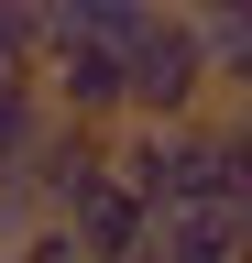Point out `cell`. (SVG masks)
Masks as SVG:
<instances>
[{
    "instance_id": "obj_1",
    "label": "cell",
    "mask_w": 252,
    "mask_h": 263,
    "mask_svg": "<svg viewBox=\"0 0 252 263\" xmlns=\"http://www.w3.org/2000/svg\"><path fill=\"white\" fill-rule=\"evenodd\" d=\"M121 88H132V121H198L219 77H208V33L186 0H165V11H143L132 33H121Z\"/></svg>"
},
{
    "instance_id": "obj_2",
    "label": "cell",
    "mask_w": 252,
    "mask_h": 263,
    "mask_svg": "<svg viewBox=\"0 0 252 263\" xmlns=\"http://www.w3.org/2000/svg\"><path fill=\"white\" fill-rule=\"evenodd\" d=\"M33 77H44V110H66V121H99V132L132 121V88H121V44L110 33H44Z\"/></svg>"
},
{
    "instance_id": "obj_3",
    "label": "cell",
    "mask_w": 252,
    "mask_h": 263,
    "mask_svg": "<svg viewBox=\"0 0 252 263\" xmlns=\"http://www.w3.org/2000/svg\"><path fill=\"white\" fill-rule=\"evenodd\" d=\"M22 176H33V197H44V209H66L77 186H99V176H110V132L55 110V121L33 132V154H22Z\"/></svg>"
},
{
    "instance_id": "obj_4",
    "label": "cell",
    "mask_w": 252,
    "mask_h": 263,
    "mask_svg": "<svg viewBox=\"0 0 252 263\" xmlns=\"http://www.w3.org/2000/svg\"><path fill=\"white\" fill-rule=\"evenodd\" d=\"M55 219L77 230V252H88V263H143V230H153V209H143V197L121 186V176H99V186H77L66 209H55Z\"/></svg>"
},
{
    "instance_id": "obj_5",
    "label": "cell",
    "mask_w": 252,
    "mask_h": 263,
    "mask_svg": "<svg viewBox=\"0 0 252 263\" xmlns=\"http://www.w3.org/2000/svg\"><path fill=\"white\" fill-rule=\"evenodd\" d=\"M143 252H153V263H230V252H241V209H208V197H176V209H153Z\"/></svg>"
},
{
    "instance_id": "obj_6",
    "label": "cell",
    "mask_w": 252,
    "mask_h": 263,
    "mask_svg": "<svg viewBox=\"0 0 252 263\" xmlns=\"http://www.w3.org/2000/svg\"><path fill=\"white\" fill-rule=\"evenodd\" d=\"M198 33H208V77H219V99H252V0H208Z\"/></svg>"
},
{
    "instance_id": "obj_7",
    "label": "cell",
    "mask_w": 252,
    "mask_h": 263,
    "mask_svg": "<svg viewBox=\"0 0 252 263\" xmlns=\"http://www.w3.org/2000/svg\"><path fill=\"white\" fill-rule=\"evenodd\" d=\"M44 77L33 66H0V176H22V154H33V132H44Z\"/></svg>"
},
{
    "instance_id": "obj_8",
    "label": "cell",
    "mask_w": 252,
    "mask_h": 263,
    "mask_svg": "<svg viewBox=\"0 0 252 263\" xmlns=\"http://www.w3.org/2000/svg\"><path fill=\"white\" fill-rule=\"evenodd\" d=\"M143 11H165V0H44V33H110L121 44Z\"/></svg>"
},
{
    "instance_id": "obj_9",
    "label": "cell",
    "mask_w": 252,
    "mask_h": 263,
    "mask_svg": "<svg viewBox=\"0 0 252 263\" xmlns=\"http://www.w3.org/2000/svg\"><path fill=\"white\" fill-rule=\"evenodd\" d=\"M0 263H88V252H77V230L44 209V219H22L11 241H0Z\"/></svg>"
},
{
    "instance_id": "obj_10",
    "label": "cell",
    "mask_w": 252,
    "mask_h": 263,
    "mask_svg": "<svg viewBox=\"0 0 252 263\" xmlns=\"http://www.w3.org/2000/svg\"><path fill=\"white\" fill-rule=\"evenodd\" d=\"M230 121H241V143H252V99H230Z\"/></svg>"
},
{
    "instance_id": "obj_11",
    "label": "cell",
    "mask_w": 252,
    "mask_h": 263,
    "mask_svg": "<svg viewBox=\"0 0 252 263\" xmlns=\"http://www.w3.org/2000/svg\"><path fill=\"white\" fill-rule=\"evenodd\" d=\"M186 11H208V0H186Z\"/></svg>"
},
{
    "instance_id": "obj_12",
    "label": "cell",
    "mask_w": 252,
    "mask_h": 263,
    "mask_svg": "<svg viewBox=\"0 0 252 263\" xmlns=\"http://www.w3.org/2000/svg\"><path fill=\"white\" fill-rule=\"evenodd\" d=\"M143 263H153V252H143Z\"/></svg>"
}]
</instances>
